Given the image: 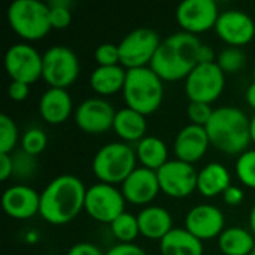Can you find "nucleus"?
<instances>
[{"label":"nucleus","mask_w":255,"mask_h":255,"mask_svg":"<svg viewBox=\"0 0 255 255\" xmlns=\"http://www.w3.org/2000/svg\"><path fill=\"white\" fill-rule=\"evenodd\" d=\"M137 223L140 236L148 241H161L173 227V217L172 214L158 205H149L139 211Z\"/></svg>","instance_id":"21"},{"label":"nucleus","mask_w":255,"mask_h":255,"mask_svg":"<svg viewBox=\"0 0 255 255\" xmlns=\"http://www.w3.org/2000/svg\"><path fill=\"white\" fill-rule=\"evenodd\" d=\"M81 73V63L75 51L66 45H54L43 52L42 79L52 88L67 90Z\"/></svg>","instance_id":"7"},{"label":"nucleus","mask_w":255,"mask_h":255,"mask_svg":"<svg viewBox=\"0 0 255 255\" xmlns=\"http://www.w3.org/2000/svg\"><path fill=\"white\" fill-rule=\"evenodd\" d=\"M13 176V161L12 154H0V179L6 182Z\"/></svg>","instance_id":"41"},{"label":"nucleus","mask_w":255,"mask_h":255,"mask_svg":"<svg viewBox=\"0 0 255 255\" xmlns=\"http://www.w3.org/2000/svg\"><path fill=\"white\" fill-rule=\"evenodd\" d=\"M217 57L215 55V51L211 45L208 43H202L200 49H199V63H217Z\"/></svg>","instance_id":"42"},{"label":"nucleus","mask_w":255,"mask_h":255,"mask_svg":"<svg viewBox=\"0 0 255 255\" xmlns=\"http://www.w3.org/2000/svg\"><path fill=\"white\" fill-rule=\"evenodd\" d=\"M251 255H255V247H254V251H253V254Z\"/></svg>","instance_id":"47"},{"label":"nucleus","mask_w":255,"mask_h":255,"mask_svg":"<svg viewBox=\"0 0 255 255\" xmlns=\"http://www.w3.org/2000/svg\"><path fill=\"white\" fill-rule=\"evenodd\" d=\"M245 100H247L248 106L255 112V79L248 85V88L245 91Z\"/></svg>","instance_id":"43"},{"label":"nucleus","mask_w":255,"mask_h":255,"mask_svg":"<svg viewBox=\"0 0 255 255\" xmlns=\"http://www.w3.org/2000/svg\"><path fill=\"white\" fill-rule=\"evenodd\" d=\"M43 54L27 42H18L7 48L4 54V69L10 81L34 84L42 78Z\"/></svg>","instance_id":"11"},{"label":"nucleus","mask_w":255,"mask_h":255,"mask_svg":"<svg viewBox=\"0 0 255 255\" xmlns=\"http://www.w3.org/2000/svg\"><path fill=\"white\" fill-rule=\"evenodd\" d=\"M115 108L108 99L88 97L81 102L73 112L75 124L87 134H103L112 130Z\"/></svg>","instance_id":"14"},{"label":"nucleus","mask_w":255,"mask_h":255,"mask_svg":"<svg viewBox=\"0 0 255 255\" xmlns=\"http://www.w3.org/2000/svg\"><path fill=\"white\" fill-rule=\"evenodd\" d=\"M106 255H148L146 251L137 244H117L111 247Z\"/></svg>","instance_id":"37"},{"label":"nucleus","mask_w":255,"mask_h":255,"mask_svg":"<svg viewBox=\"0 0 255 255\" xmlns=\"http://www.w3.org/2000/svg\"><path fill=\"white\" fill-rule=\"evenodd\" d=\"M21 142L19 130L15 121L6 115H0V154H13L16 145Z\"/></svg>","instance_id":"29"},{"label":"nucleus","mask_w":255,"mask_h":255,"mask_svg":"<svg viewBox=\"0 0 255 255\" xmlns=\"http://www.w3.org/2000/svg\"><path fill=\"white\" fill-rule=\"evenodd\" d=\"M137 167L134 148L121 140L103 145L93 157L91 169L99 182L121 185Z\"/></svg>","instance_id":"5"},{"label":"nucleus","mask_w":255,"mask_h":255,"mask_svg":"<svg viewBox=\"0 0 255 255\" xmlns=\"http://www.w3.org/2000/svg\"><path fill=\"white\" fill-rule=\"evenodd\" d=\"M226 73L217 63H199L184 81V91L188 102L212 105L226 88Z\"/></svg>","instance_id":"9"},{"label":"nucleus","mask_w":255,"mask_h":255,"mask_svg":"<svg viewBox=\"0 0 255 255\" xmlns=\"http://www.w3.org/2000/svg\"><path fill=\"white\" fill-rule=\"evenodd\" d=\"M66 255H106L100 250V247H97L96 244L91 242H78L75 245H72L67 251Z\"/></svg>","instance_id":"40"},{"label":"nucleus","mask_w":255,"mask_h":255,"mask_svg":"<svg viewBox=\"0 0 255 255\" xmlns=\"http://www.w3.org/2000/svg\"><path fill=\"white\" fill-rule=\"evenodd\" d=\"M94 60L99 66H118V64H121L118 45H115V43L99 45L94 51Z\"/></svg>","instance_id":"36"},{"label":"nucleus","mask_w":255,"mask_h":255,"mask_svg":"<svg viewBox=\"0 0 255 255\" xmlns=\"http://www.w3.org/2000/svg\"><path fill=\"white\" fill-rule=\"evenodd\" d=\"M202 40L199 36L176 31L161 40L155 57L151 63V69L164 81L176 82L191 73V70L199 64V49Z\"/></svg>","instance_id":"2"},{"label":"nucleus","mask_w":255,"mask_h":255,"mask_svg":"<svg viewBox=\"0 0 255 255\" xmlns=\"http://www.w3.org/2000/svg\"><path fill=\"white\" fill-rule=\"evenodd\" d=\"M109 229L114 239H117L118 244H134L137 236H140L137 215H133L127 211L121 214L118 218H115L109 224Z\"/></svg>","instance_id":"28"},{"label":"nucleus","mask_w":255,"mask_h":255,"mask_svg":"<svg viewBox=\"0 0 255 255\" xmlns=\"http://www.w3.org/2000/svg\"><path fill=\"white\" fill-rule=\"evenodd\" d=\"M254 78H255V70H254Z\"/></svg>","instance_id":"48"},{"label":"nucleus","mask_w":255,"mask_h":255,"mask_svg":"<svg viewBox=\"0 0 255 255\" xmlns=\"http://www.w3.org/2000/svg\"><path fill=\"white\" fill-rule=\"evenodd\" d=\"M223 200H224V203L227 205V206H239V205H242V202L245 200V191H244V188L242 187H239V185H230L227 190H226V193L223 194Z\"/></svg>","instance_id":"39"},{"label":"nucleus","mask_w":255,"mask_h":255,"mask_svg":"<svg viewBox=\"0 0 255 255\" xmlns=\"http://www.w3.org/2000/svg\"><path fill=\"white\" fill-rule=\"evenodd\" d=\"M48 145V136L40 127H28L22 134H21V151L27 152L28 155L37 157L45 151Z\"/></svg>","instance_id":"32"},{"label":"nucleus","mask_w":255,"mask_h":255,"mask_svg":"<svg viewBox=\"0 0 255 255\" xmlns=\"http://www.w3.org/2000/svg\"><path fill=\"white\" fill-rule=\"evenodd\" d=\"M251 118L236 106L215 108L212 118L206 124L211 145L223 154L239 157L250 149Z\"/></svg>","instance_id":"3"},{"label":"nucleus","mask_w":255,"mask_h":255,"mask_svg":"<svg viewBox=\"0 0 255 255\" xmlns=\"http://www.w3.org/2000/svg\"><path fill=\"white\" fill-rule=\"evenodd\" d=\"M245 63H247V55L242 51V48L227 46L217 57V64L226 75H233L241 72Z\"/></svg>","instance_id":"31"},{"label":"nucleus","mask_w":255,"mask_h":255,"mask_svg":"<svg viewBox=\"0 0 255 255\" xmlns=\"http://www.w3.org/2000/svg\"><path fill=\"white\" fill-rule=\"evenodd\" d=\"M220 13L215 0H185L178 4L175 16L181 31L197 36L215 28Z\"/></svg>","instance_id":"13"},{"label":"nucleus","mask_w":255,"mask_h":255,"mask_svg":"<svg viewBox=\"0 0 255 255\" xmlns=\"http://www.w3.org/2000/svg\"><path fill=\"white\" fill-rule=\"evenodd\" d=\"M134 152L137 163L142 167H146L154 172H157L170 160L167 143L158 136H145L134 145Z\"/></svg>","instance_id":"26"},{"label":"nucleus","mask_w":255,"mask_h":255,"mask_svg":"<svg viewBox=\"0 0 255 255\" xmlns=\"http://www.w3.org/2000/svg\"><path fill=\"white\" fill-rule=\"evenodd\" d=\"M235 173L244 187L255 190V148L247 149L238 157Z\"/></svg>","instance_id":"30"},{"label":"nucleus","mask_w":255,"mask_h":255,"mask_svg":"<svg viewBox=\"0 0 255 255\" xmlns=\"http://www.w3.org/2000/svg\"><path fill=\"white\" fill-rule=\"evenodd\" d=\"M232 173L226 164L211 161L197 170V193L206 199L223 196L226 190L233 185Z\"/></svg>","instance_id":"22"},{"label":"nucleus","mask_w":255,"mask_h":255,"mask_svg":"<svg viewBox=\"0 0 255 255\" xmlns=\"http://www.w3.org/2000/svg\"><path fill=\"white\" fill-rule=\"evenodd\" d=\"M73 109V100L67 90L48 87L39 99V115L51 126H58L66 123Z\"/></svg>","instance_id":"20"},{"label":"nucleus","mask_w":255,"mask_h":255,"mask_svg":"<svg viewBox=\"0 0 255 255\" xmlns=\"http://www.w3.org/2000/svg\"><path fill=\"white\" fill-rule=\"evenodd\" d=\"M112 130L120 137L121 142L128 143V145L131 143L136 145L139 140L148 136L146 134V130H148L146 117L127 106L121 108L115 114Z\"/></svg>","instance_id":"23"},{"label":"nucleus","mask_w":255,"mask_h":255,"mask_svg":"<svg viewBox=\"0 0 255 255\" xmlns=\"http://www.w3.org/2000/svg\"><path fill=\"white\" fill-rule=\"evenodd\" d=\"M215 33L227 46L242 48L255 37L254 18L241 9L221 10L215 24Z\"/></svg>","instance_id":"15"},{"label":"nucleus","mask_w":255,"mask_h":255,"mask_svg":"<svg viewBox=\"0 0 255 255\" xmlns=\"http://www.w3.org/2000/svg\"><path fill=\"white\" fill-rule=\"evenodd\" d=\"M127 203L134 206H149L161 193L157 172L146 167H136L128 178L120 185Z\"/></svg>","instance_id":"18"},{"label":"nucleus","mask_w":255,"mask_h":255,"mask_svg":"<svg viewBox=\"0 0 255 255\" xmlns=\"http://www.w3.org/2000/svg\"><path fill=\"white\" fill-rule=\"evenodd\" d=\"M184 229L202 242L218 239L226 229L224 212L211 203L196 205L187 212L184 218Z\"/></svg>","instance_id":"16"},{"label":"nucleus","mask_w":255,"mask_h":255,"mask_svg":"<svg viewBox=\"0 0 255 255\" xmlns=\"http://www.w3.org/2000/svg\"><path fill=\"white\" fill-rule=\"evenodd\" d=\"M127 69L118 66H97L90 75V87L97 97H109L123 91L126 84Z\"/></svg>","instance_id":"24"},{"label":"nucleus","mask_w":255,"mask_h":255,"mask_svg":"<svg viewBox=\"0 0 255 255\" xmlns=\"http://www.w3.org/2000/svg\"><path fill=\"white\" fill-rule=\"evenodd\" d=\"M7 24L22 42L43 39L52 28L49 6L40 0H15L7 6Z\"/></svg>","instance_id":"6"},{"label":"nucleus","mask_w":255,"mask_h":255,"mask_svg":"<svg viewBox=\"0 0 255 255\" xmlns=\"http://www.w3.org/2000/svg\"><path fill=\"white\" fill-rule=\"evenodd\" d=\"M123 99L127 108L148 117L157 112L164 99V81L151 69L127 70Z\"/></svg>","instance_id":"4"},{"label":"nucleus","mask_w":255,"mask_h":255,"mask_svg":"<svg viewBox=\"0 0 255 255\" xmlns=\"http://www.w3.org/2000/svg\"><path fill=\"white\" fill-rule=\"evenodd\" d=\"M12 161H13V176L16 178L21 184H25V181H30L36 172H37V160L33 155H28L24 151H18L12 154Z\"/></svg>","instance_id":"33"},{"label":"nucleus","mask_w":255,"mask_h":255,"mask_svg":"<svg viewBox=\"0 0 255 255\" xmlns=\"http://www.w3.org/2000/svg\"><path fill=\"white\" fill-rule=\"evenodd\" d=\"M1 206L4 214L12 220H31L39 215L40 193L27 184H13L3 191Z\"/></svg>","instance_id":"17"},{"label":"nucleus","mask_w":255,"mask_h":255,"mask_svg":"<svg viewBox=\"0 0 255 255\" xmlns=\"http://www.w3.org/2000/svg\"><path fill=\"white\" fill-rule=\"evenodd\" d=\"M126 203L127 202L117 185L97 181L87 187L84 211L91 220L100 224H111L126 212Z\"/></svg>","instance_id":"10"},{"label":"nucleus","mask_w":255,"mask_h":255,"mask_svg":"<svg viewBox=\"0 0 255 255\" xmlns=\"http://www.w3.org/2000/svg\"><path fill=\"white\" fill-rule=\"evenodd\" d=\"M209 146L212 145H211L206 127L187 124L175 136L173 154L176 160L185 161L188 164H194L205 157Z\"/></svg>","instance_id":"19"},{"label":"nucleus","mask_w":255,"mask_h":255,"mask_svg":"<svg viewBox=\"0 0 255 255\" xmlns=\"http://www.w3.org/2000/svg\"><path fill=\"white\" fill-rule=\"evenodd\" d=\"M87 187L75 175H58L40 191L39 217L51 226H64L73 221L85 203Z\"/></svg>","instance_id":"1"},{"label":"nucleus","mask_w":255,"mask_h":255,"mask_svg":"<svg viewBox=\"0 0 255 255\" xmlns=\"http://www.w3.org/2000/svg\"><path fill=\"white\" fill-rule=\"evenodd\" d=\"M248 227H250L251 233L255 236V203L250 211V215H248Z\"/></svg>","instance_id":"45"},{"label":"nucleus","mask_w":255,"mask_h":255,"mask_svg":"<svg viewBox=\"0 0 255 255\" xmlns=\"http://www.w3.org/2000/svg\"><path fill=\"white\" fill-rule=\"evenodd\" d=\"M24 238H25V242L27 244H34L39 239V233L36 230H28V232H25Z\"/></svg>","instance_id":"44"},{"label":"nucleus","mask_w":255,"mask_h":255,"mask_svg":"<svg viewBox=\"0 0 255 255\" xmlns=\"http://www.w3.org/2000/svg\"><path fill=\"white\" fill-rule=\"evenodd\" d=\"M161 255H203L205 245L184 227H175L158 242Z\"/></svg>","instance_id":"25"},{"label":"nucleus","mask_w":255,"mask_h":255,"mask_svg":"<svg viewBox=\"0 0 255 255\" xmlns=\"http://www.w3.org/2000/svg\"><path fill=\"white\" fill-rule=\"evenodd\" d=\"M250 130H251V142L255 145V112L251 117V123H250Z\"/></svg>","instance_id":"46"},{"label":"nucleus","mask_w":255,"mask_h":255,"mask_svg":"<svg viewBox=\"0 0 255 255\" xmlns=\"http://www.w3.org/2000/svg\"><path fill=\"white\" fill-rule=\"evenodd\" d=\"M160 190L170 199H185L197 191V170L194 164L170 158L157 170Z\"/></svg>","instance_id":"12"},{"label":"nucleus","mask_w":255,"mask_h":255,"mask_svg":"<svg viewBox=\"0 0 255 255\" xmlns=\"http://www.w3.org/2000/svg\"><path fill=\"white\" fill-rule=\"evenodd\" d=\"M217 241L223 255H251L255 247V236L251 230L239 226L226 227Z\"/></svg>","instance_id":"27"},{"label":"nucleus","mask_w":255,"mask_h":255,"mask_svg":"<svg viewBox=\"0 0 255 255\" xmlns=\"http://www.w3.org/2000/svg\"><path fill=\"white\" fill-rule=\"evenodd\" d=\"M214 111H215V108H212V105L200 103V102H188L187 117L190 120V124L206 127V124L212 118Z\"/></svg>","instance_id":"35"},{"label":"nucleus","mask_w":255,"mask_h":255,"mask_svg":"<svg viewBox=\"0 0 255 255\" xmlns=\"http://www.w3.org/2000/svg\"><path fill=\"white\" fill-rule=\"evenodd\" d=\"M30 94V85L18 81H10L7 87V96L13 102H24Z\"/></svg>","instance_id":"38"},{"label":"nucleus","mask_w":255,"mask_h":255,"mask_svg":"<svg viewBox=\"0 0 255 255\" xmlns=\"http://www.w3.org/2000/svg\"><path fill=\"white\" fill-rule=\"evenodd\" d=\"M49 22L51 28L63 30L72 22V6L70 0H49Z\"/></svg>","instance_id":"34"},{"label":"nucleus","mask_w":255,"mask_h":255,"mask_svg":"<svg viewBox=\"0 0 255 255\" xmlns=\"http://www.w3.org/2000/svg\"><path fill=\"white\" fill-rule=\"evenodd\" d=\"M161 43L160 34L148 27L127 33L118 43L121 66L127 70L149 67Z\"/></svg>","instance_id":"8"}]
</instances>
